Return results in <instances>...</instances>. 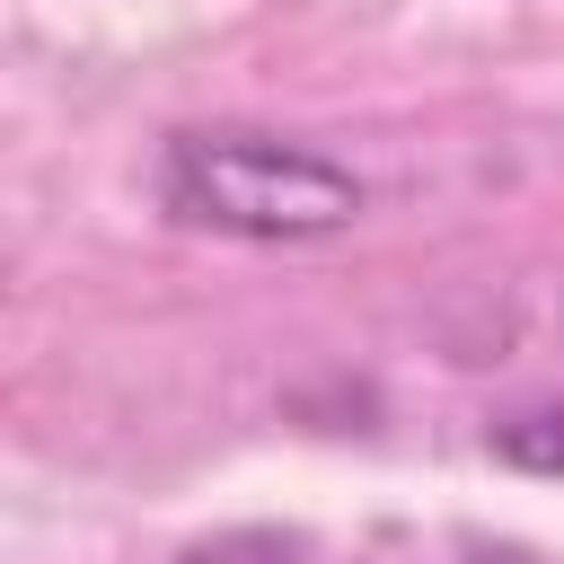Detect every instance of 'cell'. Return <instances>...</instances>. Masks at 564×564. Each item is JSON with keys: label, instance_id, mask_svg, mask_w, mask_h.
Returning <instances> with one entry per match:
<instances>
[{"label": "cell", "instance_id": "1", "mask_svg": "<svg viewBox=\"0 0 564 564\" xmlns=\"http://www.w3.org/2000/svg\"><path fill=\"white\" fill-rule=\"evenodd\" d=\"M159 203L185 229L247 238V247H300L361 220V176L308 141L247 132V123H185L159 141Z\"/></svg>", "mask_w": 564, "mask_h": 564}, {"label": "cell", "instance_id": "2", "mask_svg": "<svg viewBox=\"0 0 564 564\" xmlns=\"http://www.w3.org/2000/svg\"><path fill=\"white\" fill-rule=\"evenodd\" d=\"M485 449H494V467H511V476L564 485V405H520V414L485 423Z\"/></svg>", "mask_w": 564, "mask_h": 564}]
</instances>
